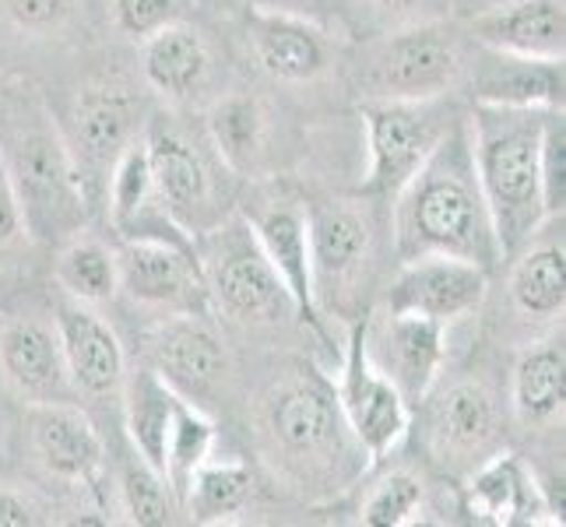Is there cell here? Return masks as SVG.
<instances>
[{
  "label": "cell",
  "mask_w": 566,
  "mask_h": 527,
  "mask_svg": "<svg viewBox=\"0 0 566 527\" xmlns=\"http://www.w3.org/2000/svg\"><path fill=\"white\" fill-rule=\"evenodd\" d=\"M395 250L401 264L416 257H458L493 271L503 253L485 208L468 124L454 120L426 166L405 183L395 201Z\"/></svg>",
  "instance_id": "1"
},
{
  "label": "cell",
  "mask_w": 566,
  "mask_h": 527,
  "mask_svg": "<svg viewBox=\"0 0 566 527\" xmlns=\"http://www.w3.org/2000/svg\"><path fill=\"white\" fill-rule=\"evenodd\" d=\"M261 457L296 489H342L366 467L335 383L300 366L268 390L258 408Z\"/></svg>",
  "instance_id": "2"
},
{
  "label": "cell",
  "mask_w": 566,
  "mask_h": 527,
  "mask_svg": "<svg viewBox=\"0 0 566 527\" xmlns=\"http://www.w3.org/2000/svg\"><path fill=\"white\" fill-rule=\"evenodd\" d=\"M0 166L18 201L25 236L67 243L82 232L88 208L82 172L74 166L67 138L32 95H8L0 103Z\"/></svg>",
  "instance_id": "3"
},
{
  "label": "cell",
  "mask_w": 566,
  "mask_h": 527,
  "mask_svg": "<svg viewBox=\"0 0 566 527\" xmlns=\"http://www.w3.org/2000/svg\"><path fill=\"white\" fill-rule=\"evenodd\" d=\"M545 109L485 106L475 103L468 116V145L482 187L485 208L496 229L503 261L528 246L545 222L538 183V141Z\"/></svg>",
  "instance_id": "4"
},
{
  "label": "cell",
  "mask_w": 566,
  "mask_h": 527,
  "mask_svg": "<svg viewBox=\"0 0 566 527\" xmlns=\"http://www.w3.org/2000/svg\"><path fill=\"white\" fill-rule=\"evenodd\" d=\"M193 257H198L208 285L211 314H222L229 324L268 330L282 327L289 317H300L285 282L264 257L243 214H232L201 232L193 240Z\"/></svg>",
  "instance_id": "5"
},
{
  "label": "cell",
  "mask_w": 566,
  "mask_h": 527,
  "mask_svg": "<svg viewBox=\"0 0 566 527\" xmlns=\"http://www.w3.org/2000/svg\"><path fill=\"white\" fill-rule=\"evenodd\" d=\"M142 145L148 155L151 180L163 201L190 240L214 229L226 219L229 183L222 172H232L205 134H193L172 113H155L142 124Z\"/></svg>",
  "instance_id": "6"
},
{
  "label": "cell",
  "mask_w": 566,
  "mask_h": 527,
  "mask_svg": "<svg viewBox=\"0 0 566 527\" xmlns=\"http://www.w3.org/2000/svg\"><path fill=\"white\" fill-rule=\"evenodd\" d=\"M363 120L369 141V172L363 190L366 198L395 201L443 141L454 116L443 99H369L363 106Z\"/></svg>",
  "instance_id": "7"
},
{
  "label": "cell",
  "mask_w": 566,
  "mask_h": 527,
  "mask_svg": "<svg viewBox=\"0 0 566 527\" xmlns=\"http://www.w3.org/2000/svg\"><path fill=\"white\" fill-rule=\"evenodd\" d=\"M426 404V451L447 475L468 478L482 461L500 451L503 440V415L500 401L475 377L454 380L447 387H433L422 398Z\"/></svg>",
  "instance_id": "8"
},
{
  "label": "cell",
  "mask_w": 566,
  "mask_h": 527,
  "mask_svg": "<svg viewBox=\"0 0 566 527\" xmlns=\"http://www.w3.org/2000/svg\"><path fill=\"white\" fill-rule=\"evenodd\" d=\"M116 275H120L124 296L155 317H211L208 285L198 257H193V246L124 240L116 246Z\"/></svg>",
  "instance_id": "9"
},
{
  "label": "cell",
  "mask_w": 566,
  "mask_h": 527,
  "mask_svg": "<svg viewBox=\"0 0 566 527\" xmlns=\"http://www.w3.org/2000/svg\"><path fill=\"white\" fill-rule=\"evenodd\" d=\"M145 366L155 369L172 394L205 408L229 380V348L208 317H159L145 335ZM208 412V408H205Z\"/></svg>",
  "instance_id": "10"
},
{
  "label": "cell",
  "mask_w": 566,
  "mask_h": 527,
  "mask_svg": "<svg viewBox=\"0 0 566 527\" xmlns=\"http://www.w3.org/2000/svg\"><path fill=\"white\" fill-rule=\"evenodd\" d=\"M310 232V275H314V303L345 309L374 253V225L369 214L353 201L306 204Z\"/></svg>",
  "instance_id": "11"
},
{
  "label": "cell",
  "mask_w": 566,
  "mask_h": 527,
  "mask_svg": "<svg viewBox=\"0 0 566 527\" xmlns=\"http://www.w3.org/2000/svg\"><path fill=\"white\" fill-rule=\"evenodd\" d=\"M464 74V53L451 29L416 25L390 35L374 61V99H443Z\"/></svg>",
  "instance_id": "12"
},
{
  "label": "cell",
  "mask_w": 566,
  "mask_h": 527,
  "mask_svg": "<svg viewBox=\"0 0 566 527\" xmlns=\"http://www.w3.org/2000/svg\"><path fill=\"white\" fill-rule=\"evenodd\" d=\"M359 335L369 362L398 387V394L412 408L422 404L443 369V324L384 306L359 320Z\"/></svg>",
  "instance_id": "13"
},
{
  "label": "cell",
  "mask_w": 566,
  "mask_h": 527,
  "mask_svg": "<svg viewBox=\"0 0 566 527\" xmlns=\"http://www.w3.org/2000/svg\"><path fill=\"white\" fill-rule=\"evenodd\" d=\"M335 394H338L348 429H353L356 443L363 446L366 464L384 461L405 440L408 425H412V404H408L398 394V387L369 362L359 324L353 327V338H348Z\"/></svg>",
  "instance_id": "14"
},
{
  "label": "cell",
  "mask_w": 566,
  "mask_h": 527,
  "mask_svg": "<svg viewBox=\"0 0 566 527\" xmlns=\"http://www.w3.org/2000/svg\"><path fill=\"white\" fill-rule=\"evenodd\" d=\"M485 292H490V271L485 267L433 253V257L401 264L398 278L390 282L384 296V306L398 309V314H419L447 327L479 314Z\"/></svg>",
  "instance_id": "15"
},
{
  "label": "cell",
  "mask_w": 566,
  "mask_h": 527,
  "mask_svg": "<svg viewBox=\"0 0 566 527\" xmlns=\"http://www.w3.org/2000/svg\"><path fill=\"white\" fill-rule=\"evenodd\" d=\"M56 338H61L64 366L77 398L106 401L120 398L127 380V356L116 330L106 324V317L88 303H77L64 296L56 303Z\"/></svg>",
  "instance_id": "16"
},
{
  "label": "cell",
  "mask_w": 566,
  "mask_h": 527,
  "mask_svg": "<svg viewBox=\"0 0 566 527\" xmlns=\"http://www.w3.org/2000/svg\"><path fill=\"white\" fill-rule=\"evenodd\" d=\"M258 236L264 257L285 282L296 314L303 320H317L314 303V275H310V232H306V204L285 190H261L240 211Z\"/></svg>",
  "instance_id": "17"
},
{
  "label": "cell",
  "mask_w": 566,
  "mask_h": 527,
  "mask_svg": "<svg viewBox=\"0 0 566 527\" xmlns=\"http://www.w3.org/2000/svg\"><path fill=\"white\" fill-rule=\"evenodd\" d=\"M142 103L134 99L130 88L120 85H92L77 95L71 113V138L67 148L74 155V166L82 172V183L88 193L92 176L113 172L120 151L142 134Z\"/></svg>",
  "instance_id": "18"
},
{
  "label": "cell",
  "mask_w": 566,
  "mask_h": 527,
  "mask_svg": "<svg viewBox=\"0 0 566 527\" xmlns=\"http://www.w3.org/2000/svg\"><path fill=\"white\" fill-rule=\"evenodd\" d=\"M25 433L43 472L71 482L95 485L106 467V443L77 401H50L25 408Z\"/></svg>",
  "instance_id": "19"
},
{
  "label": "cell",
  "mask_w": 566,
  "mask_h": 527,
  "mask_svg": "<svg viewBox=\"0 0 566 527\" xmlns=\"http://www.w3.org/2000/svg\"><path fill=\"white\" fill-rule=\"evenodd\" d=\"M0 380L25 404L77 401L56 327L39 317H11L0 324Z\"/></svg>",
  "instance_id": "20"
},
{
  "label": "cell",
  "mask_w": 566,
  "mask_h": 527,
  "mask_svg": "<svg viewBox=\"0 0 566 527\" xmlns=\"http://www.w3.org/2000/svg\"><path fill=\"white\" fill-rule=\"evenodd\" d=\"M106 204H109V225L116 236H120V243L124 240H163L177 246H193L187 232L172 222L163 193L151 180L142 134L120 151V159H116L109 183H106Z\"/></svg>",
  "instance_id": "21"
},
{
  "label": "cell",
  "mask_w": 566,
  "mask_h": 527,
  "mask_svg": "<svg viewBox=\"0 0 566 527\" xmlns=\"http://www.w3.org/2000/svg\"><path fill=\"white\" fill-rule=\"evenodd\" d=\"M247 39L258 64L279 82H314L331 64L327 35L300 14L268 8L250 11Z\"/></svg>",
  "instance_id": "22"
},
{
  "label": "cell",
  "mask_w": 566,
  "mask_h": 527,
  "mask_svg": "<svg viewBox=\"0 0 566 527\" xmlns=\"http://www.w3.org/2000/svg\"><path fill=\"white\" fill-rule=\"evenodd\" d=\"M563 56H517L485 50L472 67V95L485 106H517V109H563Z\"/></svg>",
  "instance_id": "23"
},
{
  "label": "cell",
  "mask_w": 566,
  "mask_h": 527,
  "mask_svg": "<svg viewBox=\"0 0 566 527\" xmlns=\"http://www.w3.org/2000/svg\"><path fill=\"white\" fill-rule=\"evenodd\" d=\"M472 35L485 50L559 61L566 50L563 0H506L472 18Z\"/></svg>",
  "instance_id": "24"
},
{
  "label": "cell",
  "mask_w": 566,
  "mask_h": 527,
  "mask_svg": "<svg viewBox=\"0 0 566 527\" xmlns=\"http://www.w3.org/2000/svg\"><path fill=\"white\" fill-rule=\"evenodd\" d=\"M468 510L479 520H493V524L535 520V514H553L549 503H545L542 485L524 467V461L503 451H496L490 461H482L468 475Z\"/></svg>",
  "instance_id": "25"
},
{
  "label": "cell",
  "mask_w": 566,
  "mask_h": 527,
  "mask_svg": "<svg viewBox=\"0 0 566 527\" xmlns=\"http://www.w3.org/2000/svg\"><path fill=\"white\" fill-rule=\"evenodd\" d=\"M566 401V351L563 338L528 345L511 373V408L524 429L553 425Z\"/></svg>",
  "instance_id": "26"
},
{
  "label": "cell",
  "mask_w": 566,
  "mask_h": 527,
  "mask_svg": "<svg viewBox=\"0 0 566 527\" xmlns=\"http://www.w3.org/2000/svg\"><path fill=\"white\" fill-rule=\"evenodd\" d=\"M142 43H145L142 64L148 85L159 95H166V99L184 103L208 82L211 53L198 29H190L184 22H169L159 32L142 39Z\"/></svg>",
  "instance_id": "27"
},
{
  "label": "cell",
  "mask_w": 566,
  "mask_h": 527,
  "mask_svg": "<svg viewBox=\"0 0 566 527\" xmlns=\"http://www.w3.org/2000/svg\"><path fill=\"white\" fill-rule=\"evenodd\" d=\"M511 303L528 320H563L566 309V253L563 240L528 243L514 253Z\"/></svg>",
  "instance_id": "28"
},
{
  "label": "cell",
  "mask_w": 566,
  "mask_h": 527,
  "mask_svg": "<svg viewBox=\"0 0 566 527\" xmlns=\"http://www.w3.org/2000/svg\"><path fill=\"white\" fill-rule=\"evenodd\" d=\"M124 401V429L130 446L138 451L151 467L163 472V454H166V436H169V422L177 412V394L155 377L151 366L127 369V380L120 390Z\"/></svg>",
  "instance_id": "29"
},
{
  "label": "cell",
  "mask_w": 566,
  "mask_h": 527,
  "mask_svg": "<svg viewBox=\"0 0 566 527\" xmlns=\"http://www.w3.org/2000/svg\"><path fill=\"white\" fill-rule=\"evenodd\" d=\"M205 130L232 172H250L268 141V113L253 95H226L208 109Z\"/></svg>",
  "instance_id": "30"
},
{
  "label": "cell",
  "mask_w": 566,
  "mask_h": 527,
  "mask_svg": "<svg viewBox=\"0 0 566 527\" xmlns=\"http://www.w3.org/2000/svg\"><path fill=\"white\" fill-rule=\"evenodd\" d=\"M53 275L64 296L103 306L120 296V275H116V250H109L103 240H92L77 232L67 243H61L53 261Z\"/></svg>",
  "instance_id": "31"
},
{
  "label": "cell",
  "mask_w": 566,
  "mask_h": 527,
  "mask_svg": "<svg viewBox=\"0 0 566 527\" xmlns=\"http://www.w3.org/2000/svg\"><path fill=\"white\" fill-rule=\"evenodd\" d=\"M253 496V475L243 461H205L190 478L180 510L193 524H226L247 510Z\"/></svg>",
  "instance_id": "32"
},
{
  "label": "cell",
  "mask_w": 566,
  "mask_h": 527,
  "mask_svg": "<svg viewBox=\"0 0 566 527\" xmlns=\"http://www.w3.org/2000/svg\"><path fill=\"white\" fill-rule=\"evenodd\" d=\"M214 440H219L214 419L205 412V408L180 398L177 412H172V422H169L166 454H163V478L169 482L172 496H177V506H184L193 472L211 457Z\"/></svg>",
  "instance_id": "33"
},
{
  "label": "cell",
  "mask_w": 566,
  "mask_h": 527,
  "mask_svg": "<svg viewBox=\"0 0 566 527\" xmlns=\"http://www.w3.org/2000/svg\"><path fill=\"white\" fill-rule=\"evenodd\" d=\"M120 503H124L127 520L138 527H163V524H172V514H180L177 496H172L163 472L151 467L134 446L120 472Z\"/></svg>",
  "instance_id": "34"
},
{
  "label": "cell",
  "mask_w": 566,
  "mask_h": 527,
  "mask_svg": "<svg viewBox=\"0 0 566 527\" xmlns=\"http://www.w3.org/2000/svg\"><path fill=\"white\" fill-rule=\"evenodd\" d=\"M422 482L408 472H387L359 506L366 527H401L422 514Z\"/></svg>",
  "instance_id": "35"
},
{
  "label": "cell",
  "mask_w": 566,
  "mask_h": 527,
  "mask_svg": "<svg viewBox=\"0 0 566 527\" xmlns=\"http://www.w3.org/2000/svg\"><path fill=\"white\" fill-rule=\"evenodd\" d=\"M538 183L542 208L549 219H559L566 204V116L563 109H545L538 141Z\"/></svg>",
  "instance_id": "36"
},
{
  "label": "cell",
  "mask_w": 566,
  "mask_h": 527,
  "mask_svg": "<svg viewBox=\"0 0 566 527\" xmlns=\"http://www.w3.org/2000/svg\"><path fill=\"white\" fill-rule=\"evenodd\" d=\"M177 14H180V0H116L113 4L116 29L130 39H148L163 25L177 22Z\"/></svg>",
  "instance_id": "37"
},
{
  "label": "cell",
  "mask_w": 566,
  "mask_h": 527,
  "mask_svg": "<svg viewBox=\"0 0 566 527\" xmlns=\"http://www.w3.org/2000/svg\"><path fill=\"white\" fill-rule=\"evenodd\" d=\"M4 8L22 29H50L71 11V0H4Z\"/></svg>",
  "instance_id": "38"
},
{
  "label": "cell",
  "mask_w": 566,
  "mask_h": 527,
  "mask_svg": "<svg viewBox=\"0 0 566 527\" xmlns=\"http://www.w3.org/2000/svg\"><path fill=\"white\" fill-rule=\"evenodd\" d=\"M43 520V506L32 503L25 493L0 489V527H35Z\"/></svg>",
  "instance_id": "39"
},
{
  "label": "cell",
  "mask_w": 566,
  "mask_h": 527,
  "mask_svg": "<svg viewBox=\"0 0 566 527\" xmlns=\"http://www.w3.org/2000/svg\"><path fill=\"white\" fill-rule=\"evenodd\" d=\"M25 236L22 214H18V201L11 193V183L4 176V166H0V253H8L11 246H18Z\"/></svg>",
  "instance_id": "40"
},
{
  "label": "cell",
  "mask_w": 566,
  "mask_h": 527,
  "mask_svg": "<svg viewBox=\"0 0 566 527\" xmlns=\"http://www.w3.org/2000/svg\"><path fill=\"white\" fill-rule=\"evenodd\" d=\"M380 4H387V8H408L412 0H380Z\"/></svg>",
  "instance_id": "41"
},
{
  "label": "cell",
  "mask_w": 566,
  "mask_h": 527,
  "mask_svg": "<svg viewBox=\"0 0 566 527\" xmlns=\"http://www.w3.org/2000/svg\"><path fill=\"white\" fill-rule=\"evenodd\" d=\"M0 285H4V275H0Z\"/></svg>",
  "instance_id": "42"
}]
</instances>
